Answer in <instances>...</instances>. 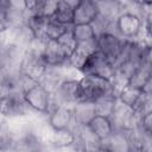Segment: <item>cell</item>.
I'll return each mask as SVG.
<instances>
[{
    "mask_svg": "<svg viewBox=\"0 0 152 152\" xmlns=\"http://www.w3.org/2000/svg\"><path fill=\"white\" fill-rule=\"evenodd\" d=\"M74 115V125H87L88 121L96 114L94 102L80 100L72 107Z\"/></svg>",
    "mask_w": 152,
    "mask_h": 152,
    "instance_id": "obj_13",
    "label": "cell"
},
{
    "mask_svg": "<svg viewBox=\"0 0 152 152\" xmlns=\"http://www.w3.org/2000/svg\"><path fill=\"white\" fill-rule=\"evenodd\" d=\"M23 99L26 106L34 113L46 116L53 106L52 94L39 82L31 86L23 93Z\"/></svg>",
    "mask_w": 152,
    "mask_h": 152,
    "instance_id": "obj_2",
    "label": "cell"
},
{
    "mask_svg": "<svg viewBox=\"0 0 152 152\" xmlns=\"http://www.w3.org/2000/svg\"><path fill=\"white\" fill-rule=\"evenodd\" d=\"M32 110L26 106L23 94L18 91H8L0 95V116L4 119H14L25 116Z\"/></svg>",
    "mask_w": 152,
    "mask_h": 152,
    "instance_id": "obj_4",
    "label": "cell"
},
{
    "mask_svg": "<svg viewBox=\"0 0 152 152\" xmlns=\"http://www.w3.org/2000/svg\"><path fill=\"white\" fill-rule=\"evenodd\" d=\"M80 78H64L52 93L53 104H64L72 107L80 101Z\"/></svg>",
    "mask_w": 152,
    "mask_h": 152,
    "instance_id": "obj_7",
    "label": "cell"
},
{
    "mask_svg": "<svg viewBox=\"0 0 152 152\" xmlns=\"http://www.w3.org/2000/svg\"><path fill=\"white\" fill-rule=\"evenodd\" d=\"M25 10L27 14H38L43 4V0H24Z\"/></svg>",
    "mask_w": 152,
    "mask_h": 152,
    "instance_id": "obj_24",
    "label": "cell"
},
{
    "mask_svg": "<svg viewBox=\"0 0 152 152\" xmlns=\"http://www.w3.org/2000/svg\"><path fill=\"white\" fill-rule=\"evenodd\" d=\"M42 58L46 66L50 68H57L66 64L68 57L71 53L68 51L64 46H62L57 40L46 39L44 42L43 49H42Z\"/></svg>",
    "mask_w": 152,
    "mask_h": 152,
    "instance_id": "obj_8",
    "label": "cell"
},
{
    "mask_svg": "<svg viewBox=\"0 0 152 152\" xmlns=\"http://www.w3.org/2000/svg\"><path fill=\"white\" fill-rule=\"evenodd\" d=\"M151 77H152V66H151V63H146V64L140 65L129 76L127 84H129V86L141 90V88L145 84V82L148 78H151Z\"/></svg>",
    "mask_w": 152,
    "mask_h": 152,
    "instance_id": "obj_16",
    "label": "cell"
},
{
    "mask_svg": "<svg viewBox=\"0 0 152 152\" xmlns=\"http://www.w3.org/2000/svg\"><path fill=\"white\" fill-rule=\"evenodd\" d=\"M57 42L62 45V46H64L68 51H72L74 49H75V46H76V40H75V38H74V36H72V33H71V30H70V27L57 39Z\"/></svg>",
    "mask_w": 152,
    "mask_h": 152,
    "instance_id": "obj_23",
    "label": "cell"
},
{
    "mask_svg": "<svg viewBox=\"0 0 152 152\" xmlns=\"http://www.w3.org/2000/svg\"><path fill=\"white\" fill-rule=\"evenodd\" d=\"M116 100H118L116 95H114V94H106V95H102L101 97H99L97 100H95L94 106H95L96 114L109 116L115 106Z\"/></svg>",
    "mask_w": 152,
    "mask_h": 152,
    "instance_id": "obj_19",
    "label": "cell"
},
{
    "mask_svg": "<svg viewBox=\"0 0 152 152\" xmlns=\"http://www.w3.org/2000/svg\"><path fill=\"white\" fill-rule=\"evenodd\" d=\"M58 2H59V0H43L42 7H40V11L38 14H40L48 19L52 18L55 15L56 10H57Z\"/></svg>",
    "mask_w": 152,
    "mask_h": 152,
    "instance_id": "obj_22",
    "label": "cell"
},
{
    "mask_svg": "<svg viewBox=\"0 0 152 152\" xmlns=\"http://www.w3.org/2000/svg\"><path fill=\"white\" fill-rule=\"evenodd\" d=\"M97 5L95 0H80L74 7L72 25L76 24H91L97 17Z\"/></svg>",
    "mask_w": 152,
    "mask_h": 152,
    "instance_id": "obj_11",
    "label": "cell"
},
{
    "mask_svg": "<svg viewBox=\"0 0 152 152\" xmlns=\"http://www.w3.org/2000/svg\"><path fill=\"white\" fill-rule=\"evenodd\" d=\"M113 30L122 39H137L142 30V19L138 13L122 12L113 21Z\"/></svg>",
    "mask_w": 152,
    "mask_h": 152,
    "instance_id": "obj_3",
    "label": "cell"
},
{
    "mask_svg": "<svg viewBox=\"0 0 152 152\" xmlns=\"http://www.w3.org/2000/svg\"><path fill=\"white\" fill-rule=\"evenodd\" d=\"M95 42H96L97 51H100L115 68V64L120 58L125 39H122L116 33L107 31L97 34L95 38Z\"/></svg>",
    "mask_w": 152,
    "mask_h": 152,
    "instance_id": "obj_5",
    "label": "cell"
},
{
    "mask_svg": "<svg viewBox=\"0 0 152 152\" xmlns=\"http://www.w3.org/2000/svg\"><path fill=\"white\" fill-rule=\"evenodd\" d=\"M87 127L95 135V138L101 142L107 140L114 132V125H113L110 118L107 115L95 114L88 121Z\"/></svg>",
    "mask_w": 152,
    "mask_h": 152,
    "instance_id": "obj_10",
    "label": "cell"
},
{
    "mask_svg": "<svg viewBox=\"0 0 152 152\" xmlns=\"http://www.w3.org/2000/svg\"><path fill=\"white\" fill-rule=\"evenodd\" d=\"M78 83H80V100L94 102L102 95L118 94L109 80L99 76L82 75L78 80Z\"/></svg>",
    "mask_w": 152,
    "mask_h": 152,
    "instance_id": "obj_1",
    "label": "cell"
},
{
    "mask_svg": "<svg viewBox=\"0 0 152 152\" xmlns=\"http://www.w3.org/2000/svg\"><path fill=\"white\" fill-rule=\"evenodd\" d=\"M46 124L53 131L71 128L74 126L71 107L64 104H53L46 115Z\"/></svg>",
    "mask_w": 152,
    "mask_h": 152,
    "instance_id": "obj_9",
    "label": "cell"
},
{
    "mask_svg": "<svg viewBox=\"0 0 152 152\" xmlns=\"http://www.w3.org/2000/svg\"><path fill=\"white\" fill-rule=\"evenodd\" d=\"M99 15L109 21H114L119 14L124 12L122 0H96Z\"/></svg>",
    "mask_w": 152,
    "mask_h": 152,
    "instance_id": "obj_14",
    "label": "cell"
},
{
    "mask_svg": "<svg viewBox=\"0 0 152 152\" xmlns=\"http://www.w3.org/2000/svg\"><path fill=\"white\" fill-rule=\"evenodd\" d=\"M5 8H6V0H0V19L5 20Z\"/></svg>",
    "mask_w": 152,
    "mask_h": 152,
    "instance_id": "obj_26",
    "label": "cell"
},
{
    "mask_svg": "<svg viewBox=\"0 0 152 152\" xmlns=\"http://www.w3.org/2000/svg\"><path fill=\"white\" fill-rule=\"evenodd\" d=\"M62 1L66 2V4H68V5H70L71 7H75V6L78 4V1H80V0H62Z\"/></svg>",
    "mask_w": 152,
    "mask_h": 152,
    "instance_id": "obj_27",
    "label": "cell"
},
{
    "mask_svg": "<svg viewBox=\"0 0 152 152\" xmlns=\"http://www.w3.org/2000/svg\"><path fill=\"white\" fill-rule=\"evenodd\" d=\"M52 18L58 20L59 23H63L65 25L71 26L72 25V19H74V7H71L70 5H68L64 1L59 0L57 10L55 12V15Z\"/></svg>",
    "mask_w": 152,
    "mask_h": 152,
    "instance_id": "obj_21",
    "label": "cell"
},
{
    "mask_svg": "<svg viewBox=\"0 0 152 152\" xmlns=\"http://www.w3.org/2000/svg\"><path fill=\"white\" fill-rule=\"evenodd\" d=\"M114 71H115L114 65L97 50L87 58L81 70L82 75H94L109 81L113 78Z\"/></svg>",
    "mask_w": 152,
    "mask_h": 152,
    "instance_id": "obj_6",
    "label": "cell"
},
{
    "mask_svg": "<svg viewBox=\"0 0 152 152\" xmlns=\"http://www.w3.org/2000/svg\"><path fill=\"white\" fill-rule=\"evenodd\" d=\"M69 27H70L69 25L59 23L58 20L53 18H49L46 21V27H45V38L51 39V40H57Z\"/></svg>",
    "mask_w": 152,
    "mask_h": 152,
    "instance_id": "obj_20",
    "label": "cell"
},
{
    "mask_svg": "<svg viewBox=\"0 0 152 152\" xmlns=\"http://www.w3.org/2000/svg\"><path fill=\"white\" fill-rule=\"evenodd\" d=\"M71 33L76 40L78 42H88V40H95L96 33L91 24H76L70 26Z\"/></svg>",
    "mask_w": 152,
    "mask_h": 152,
    "instance_id": "obj_18",
    "label": "cell"
},
{
    "mask_svg": "<svg viewBox=\"0 0 152 152\" xmlns=\"http://www.w3.org/2000/svg\"><path fill=\"white\" fill-rule=\"evenodd\" d=\"M128 2H131L134 7H137L139 10V7L144 6V5H147V4H151V0H127Z\"/></svg>",
    "mask_w": 152,
    "mask_h": 152,
    "instance_id": "obj_25",
    "label": "cell"
},
{
    "mask_svg": "<svg viewBox=\"0 0 152 152\" xmlns=\"http://www.w3.org/2000/svg\"><path fill=\"white\" fill-rule=\"evenodd\" d=\"M44 142L53 148H71L75 144V133L72 128L58 131H53L50 128Z\"/></svg>",
    "mask_w": 152,
    "mask_h": 152,
    "instance_id": "obj_12",
    "label": "cell"
},
{
    "mask_svg": "<svg viewBox=\"0 0 152 152\" xmlns=\"http://www.w3.org/2000/svg\"><path fill=\"white\" fill-rule=\"evenodd\" d=\"M48 18L40 14H26L25 24L31 31L34 39L46 40L45 38V27H46Z\"/></svg>",
    "mask_w": 152,
    "mask_h": 152,
    "instance_id": "obj_15",
    "label": "cell"
},
{
    "mask_svg": "<svg viewBox=\"0 0 152 152\" xmlns=\"http://www.w3.org/2000/svg\"><path fill=\"white\" fill-rule=\"evenodd\" d=\"M141 93L142 91L140 89H137L129 84H125L122 88L119 89V91L116 94V99L121 103H124V104H126L133 109V107L135 106L137 101L139 100Z\"/></svg>",
    "mask_w": 152,
    "mask_h": 152,
    "instance_id": "obj_17",
    "label": "cell"
}]
</instances>
